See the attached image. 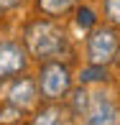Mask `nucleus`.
<instances>
[{
	"label": "nucleus",
	"mask_w": 120,
	"mask_h": 125,
	"mask_svg": "<svg viewBox=\"0 0 120 125\" xmlns=\"http://www.w3.org/2000/svg\"><path fill=\"white\" fill-rule=\"evenodd\" d=\"M72 107H74V112H84L89 107V94H87L84 87H79V89L72 92Z\"/></svg>",
	"instance_id": "10"
},
{
	"label": "nucleus",
	"mask_w": 120,
	"mask_h": 125,
	"mask_svg": "<svg viewBox=\"0 0 120 125\" xmlns=\"http://www.w3.org/2000/svg\"><path fill=\"white\" fill-rule=\"evenodd\" d=\"M118 110L107 94H92L89 97V107L84 110V125H115Z\"/></svg>",
	"instance_id": "5"
},
{
	"label": "nucleus",
	"mask_w": 120,
	"mask_h": 125,
	"mask_svg": "<svg viewBox=\"0 0 120 125\" xmlns=\"http://www.w3.org/2000/svg\"><path fill=\"white\" fill-rule=\"evenodd\" d=\"M105 15L120 26V0H105Z\"/></svg>",
	"instance_id": "11"
},
{
	"label": "nucleus",
	"mask_w": 120,
	"mask_h": 125,
	"mask_svg": "<svg viewBox=\"0 0 120 125\" xmlns=\"http://www.w3.org/2000/svg\"><path fill=\"white\" fill-rule=\"evenodd\" d=\"M77 23L82 26V28H92L95 26V13L89 8H79L77 10Z\"/></svg>",
	"instance_id": "12"
},
{
	"label": "nucleus",
	"mask_w": 120,
	"mask_h": 125,
	"mask_svg": "<svg viewBox=\"0 0 120 125\" xmlns=\"http://www.w3.org/2000/svg\"><path fill=\"white\" fill-rule=\"evenodd\" d=\"M38 92L44 100H59L72 89V74L61 61H46L38 72Z\"/></svg>",
	"instance_id": "2"
},
{
	"label": "nucleus",
	"mask_w": 120,
	"mask_h": 125,
	"mask_svg": "<svg viewBox=\"0 0 120 125\" xmlns=\"http://www.w3.org/2000/svg\"><path fill=\"white\" fill-rule=\"evenodd\" d=\"M26 46L38 61H54L66 54L69 41H66V33L51 21H36L26 31Z\"/></svg>",
	"instance_id": "1"
},
{
	"label": "nucleus",
	"mask_w": 120,
	"mask_h": 125,
	"mask_svg": "<svg viewBox=\"0 0 120 125\" xmlns=\"http://www.w3.org/2000/svg\"><path fill=\"white\" fill-rule=\"evenodd\" d=\"M74 5V0H38V8L46 15H61Z\"/></svg>",
	"instance_id": "8"
},
{
	"label": "nucleus",
	"mask_w": 120,
	"mask_h": 125,
	"mask_svg": "<svg viewBox=\"0 0 120 125\" xmlns=\"http://www.w3.org/2000/svg\"><path fill=\"white\" fill-rule=\"evenodd\" d=\"M115 125H120V110H118V115H115Z\"/></svg>",
	"instance_id": "14"
},
{
	"label": "nucleus",
	"mask_w": 120,
	"mask_h": 125,
	"mask_svg": "<svg viewBox=\"0 0 120 125\" xmlns=\"http://www.w3.org/2000/svg\"><path fill=\"white\" fill-rule=\"evenodd\" d=\"M31 125H66V117H64V112H61V107L51 105V107H44V110L33 117Z\"/></svg>",
	"instance_id": "7"
},
{
	"label": "nucleus",
	"mask_w": 120,
	"mask_h": 125,
	"mask_svg": "<svg viewBox=\"0 0 120 125\" xmlns=\"http://www.w3.org/2000/svg\"><path fill=\"white\" fill-rule=\"evenodd\" d=\"M79 79H82V82H102V79H107V69L102 64H92V66H87V69H82Z\"/></svg>",
	"instance_id": "9"
},
{
	"label": "nucleus",
	"mask_w": 120,
	"mask_h": 125,
	"mask_svg": "<svg viewBox=\"0 0 120 125\" xmlns=\"http://www.w3.org/2000/svg\"><path fill=\"white\" fill-rule=\"evenodd\" d=\"M28 64L26 49L15 41H0V79L21 74Z\"/></svg>",
	"instance_id": "4"
},
{
	"label": "nucleus",
	"mask_w": 120,
	"mask_h": 125,
	"mask_svg": "<svg viewBox=\"0 0 120 125\" xmlns=\"http://www.w3.org/2000/svg\"><path fill=\"white\" fill-rule=\"evenodd\" d=\"M23 0H0V10H10V8H15V5H21Z\"/></svg>",
	"instance_id": "13"
},
{
	"label": "nucleus",
	"mask_w": 120,
	"mask_h": 125,
	"mask_svg": "<svg viewBox=\"0 0 120 125\" xmlns=\"http://www.w3.org/2000/svg\"><path fill=\"white\" fill-rule=\"evenodd\" d=\"M36 97H38V84L33 79H15L8 89V102L13 107H18V110L31 107L36 102Z\"/></svg>",
	"instance_id": "6"
},
{
	"label": "nucleus",
	"mask_w": 120,
	"mask_h": 125,
	"mask_svg": "<svg viewBox=\"0 0 120 125\" xmlns=\"http://www.w3.org/2000/svg\"><path fill=\"white\" fill-rule=\"evenodd\" d=\"M118 54V36L112 28H97L92 31L87 41V56H89V64H102L107 66Z\"/></svg>",
	"instance_id": "3"
}]
</instances>
